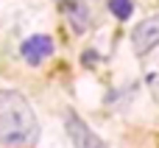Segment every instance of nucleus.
<instances>
[{"mask_svg":"<svg viewBox=\"0 0 159 148\" xmlns=\"http://www.w3.org/2000/svg\"><path fill=\"white\" fill-rule=\"evenodd\" d=\"M59 8L64 11V17H67V22H70V28H73V34H87L89 31V22H92V17H89V8H87V3L84 0H59Z\"/></svg>","mask_w":159,"mask_h":148,"instance_id":"5","label":"nucleus"},{"mask_svg":"<svg viewBox=\"0 0 159 148\" xmlns=\"http://www.w3.org/2000/svg\"><path fill=\"white\" fill-rule=\"evenodd\" d=\"M81 59H84V62H95V59H98V53H95V50H87Z\"/></svg>","mask_w":159,"mask_h":148,"instance_id":"7","label":"nucleus"},{"mask_svg":"<svg viewBox=\"0 0 159 148\" xmlns=\"http://www.w3.org/2000/svg\"><path fill=\"white\" fill-rule=\"evenodd\" d=\"M106 6H109V11H112L117 20H129V17L134 14V0H109Z\"/></svg>","mask_w":159,"mask_h":148,"instance_id":"6","label":"nucleus"},{"mask_svg":"<svg viewBox=\"0 0 159 148\" xmlns=\"http://www.w3.org/2000/svg\"><path fill=\"white\" fill-rule=\"evenodd\" d=\"M53 50H56V45H53V39L48 34H34V36H28L20 45V56L28 64H34V67H39L42 62H48L53 56Z\"/></svg>","mask_w":159,"mask_h":148,"instance_id":"4","label":"nucleus"},{"mask_svg":"<svg viewBox=\"0 0 159 148\" xmlns=\"http://www.w3.org/2000/svg\"><path fill=\"white\" fill-rule=\"evenodd\" d=\"M64 132H67L73 148H109L92 129H89V123H84V118H81L78 112H73V109L64 115Z\"/></svg>","mask_w":159,"mask_h":148,"instance_id":"2","label":"nucleus"},{"mask_svg":"<svg viewBox=\"0 0 159 148\" xmlns=\"http://www.w3.org/2000/svg\"><path fill=\"white\" fill-rule=\"evenodd\" d=\"M131 45H134V53L137 56H145L154 48H159V14H151L148 20H143V22L134 25Z\"/></svg>","mask_w":159,"mask_h":148,"instance_id":"3","label":"nucleus"},{"mask_svg":"<svg viewBox=\"0 0 159 148\" xmlns=\"http://www.w3.org/2000/svg\"><path fill=\"white\" fill-rule=\"evenodd\" d=\"M39 137V120L28 98L17 90H0V143L28 148Z\"/></svg>","mask_w":159,"mask_h":148,"instance_id":"1","label":"nucleus"}]
</instances>
